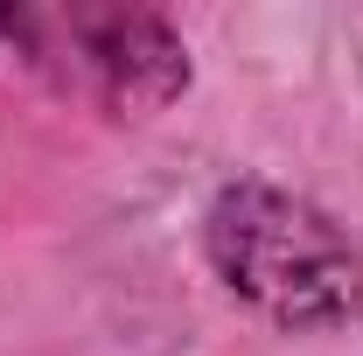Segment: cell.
I'll list each match as a JSON object with an SVG mask.
<instances>
[{
  "instance_id": "1",
  "label": "cell",
  "mask_w": 363,
  "mask_h": 356,
  "mask_svg": "<svg viewBox=\"0 0 363 356\" xmlns=\"http://www.w3.org/2000/svg\"><path fill=\"white\" fill-rule=\"evenodd\" d=\"M210 259L230 294L286 328H328L363 308V252L315 203L238 182L210 203Z\"/></svg>"
},
{
  "instance_id": "2",
  "label": "cell",
  "mask_w": 363,
  "mask_h": 356,
  "mask_svg": "<svg viewBox=\"0 0 363 356\" xmlns=\"http://www.w3.org/2000/svg\"><path fill=\"white\" fill-rule=\"evenodd\" d=\"M70 43H77V70L105 91V105L119 112H147L168 105L189 77L182 43L154 21V14H63Z\"/></svg>"
}]
</instances>
